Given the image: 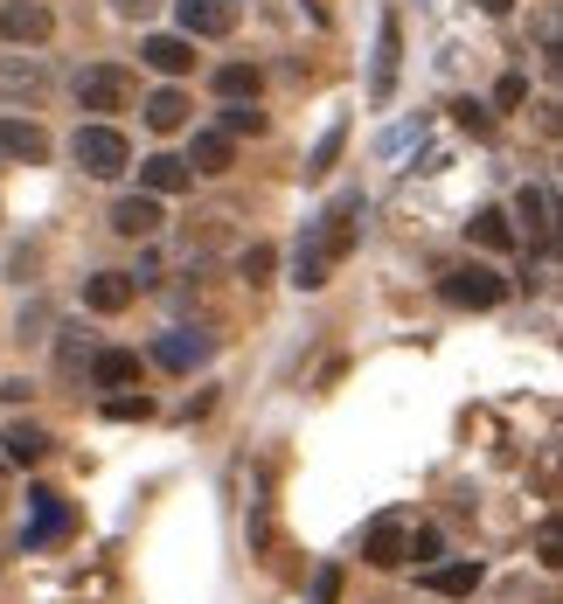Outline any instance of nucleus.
Here are the masks:
<instances>
[{
    "mask_svg": "<svg viewBox=\"0 0 563 604\" xmlns=\"http://www.w3.org/2000/svg\"><path fill=\"white\" fill-rule=\"evenodd\" d=\"M355 236H362V195L348 188V195H335L320 208L314 229L299 236V250H293V285H299V293H320V285L335 278V265L355 250Z\"/></svg>",
    "mask_w": 563,
    "mask_h": 604,
    "instance_id": "obj_1",
    "label": "nucleus"
},
{
    "mask_svg": "<svg viewBox=\"0 0 563 604\" xmlns=\"http://www.w3.org/2000/svg\"><path fill=\"white\" fill-rule=\"evenodd\" d=\"M70 161L84 167L91 181H119L125 167H133V146H125V133H119V125L91 119V125H76V140H70Z\"/></svg>",
    "mask_w": 563,
    "mask_h": 604,
    "instance_id": "obj_2",
    "label": "nucleus"
},
{
    "mask_svg": "<svg viewBox=\"0 0 563 604\" xmlns=\"http://www.w3.org/2000/svg\"><path fill=\"white\" fill-rule=\"evenodd\" d=\"M439 293H446L452 306H467V313H488V306L508 299V278H501L494 265H459V272H446Z\"/></svg>",
    "mask_w": 563,
    "mask_h": 604,
    "instance_id": "obj_3",
    "label": "nucleus"
},
{
    "mask_svg": "<svg viewBox=\"0 0 563 604\" xmlns=\"http://www.w3.org/2000/svg\"><path fill=\"white\" fill-rule=\"evenodd\" d=\"M76 104H84V112H125V104H133V76L119 63H91L76 76Z\"/></svg>",
    "mask_w": 563,
    "mask_h": 604,
    "instance_id": "obj_4",
    "label": "nucleus"
},
{
    "mask_svg": "<svg viewBox=\"0 0 563 604\" xmlns=\"http://www.w3.org/2000/svg\"><path fill=\"white\" fill-rule=\"evenodd\" d=\"M57 35V14L42 8V0H0V42H14V49H35Z\"/></svg>",
    "mask_w": 563,
    "mask_h": 604,
    "instance_id": "obj_5",
    "label": "nucleus"
},
{
    "mask_svg": "<svg viewBox=\"0 0 563 604\" xmlns=\"http://www.w3.org/2000/svg\"><path fill=\"white\" fill-rule=\"evenodd\" d=\"M397 70H403V21L382 14V21H376V70H369V98H376V104H390Z\"/></svg>",
    "mask_w": 563,
    "mask_h": 604,
    "instance_id": "obj_6",
    "label": "nucleus"
},
{
    "mask_svg": "<svg viewBox=\"0 0 563 604\" xmlns=\"http://www.w3.org/2000/svg\"><path fill=\"white\" fill-rule=\"evenodd\" d=\"M174 14H182V35L209 42V35H229L237 29V0H174Z\"/></svg>",
    "mask_w": 563,
    "mask_h": 604,
    "instance_id": "obj_7",
    "label": "nucleus"
},
{
    "mask_svg": "<svg viewBox=\"0 0 563 604\" xmlns=\"http://www.w3.org/2000/svg\"><path fill=\"white\" fill-rule=\"evenodd\" d=\"M49 91V70L35 57H0V104H35Z\"/></svg>",
    "mask_w": 563,
    "mask_h": 604,
    "instance_id": "obj_8",
    "label": "nucleus"
},
{
    "mask_svg": "<svg viewBox=\"0 0 563 604\" xmlns=\"http://www.w3.org/2000/svg\"><path fill=\"white\" fill-rule=\"evenodd\" d=\"M63 535H70V501H63V493H35V521L21 529V542H29V549H57Z\"/></svg>",
    "mask_w": 563,
    "mask_h": 604,
    "instance_id": "obj_9",
    "label": "nucleus"
},
{
    "mask_svg": "<svg viewBox=\"0 0 563 604\" xmlns=\"http://www.w3.org/2000/svg\"><path fill=\"white\" fill-rule=\"evenodd\" d=\"M0 161H29V167H42L49 161V133L35 119H0Z\"/></svg>",
    "mask_w": 563,
    "mask_h": 604,
    "instance_id": "obj_10",
    "label": "nucleus"
},
{
    "mask_svg": "<svg viewBox=\"0 0 563 604\" xmlns=\"http://www.w3.org/2000/svg\"><path fill=\"white\" fill-rule=\"evenodd\" d=\"M202 355H209V340H202V334H188V327H167L161 340H153V361H161L167 376H188Z\"/></svg>",
    "mask_w": 563,
    "mask_h": 604,
    "instance_id": "obj_11",
    "label": "nucleus"
},
{
    "mask_svg": "<svg viewBox=\"0 0 563 604\" xmlns=\"http://www.w3.org/2000/svg\"><path fill=\"white\" fill-rule=\"evenodd\" d=\"M140 63L161 70V76H188L195 70V42L188 35H146L140 42Z\"/></svg>",
    "mask_w": 563,
    "mask_h": 604,
    "instance_id": "obj_12",
    "label": "nucleus"
},
{
    "mask_svg": "<svg viewBox=\"0 0 563 604\" xmlns=\"http://www.w3.org/2000/svg\"><path fill=\"white\" fill-rule=\"evenodd\" d=\"M161 223H167L161 216V195H146V188L140 195H119V208H112V229L119 236H161Z\"/></svg>",
    "mask_w": 563,
    "mask_h": 604,
    "instance_id": "obj_13",
    "label": "nucleus"
},
{
    "mask_svg": "<svg viewBox=\"0 0 563 604\" xmlns=\"http://www.w3.org/2000/svg\"><path fill=\"white\" fill-rule=\"evenodd\" d=\"M362 563H369V570H397V563H403V521H397V514L369 521V535H362Z\"/></svg>",
    "mask_w": 563,
    "mask_h": 604,
    "instance_id": "obj_14",
    "label": "nucleus"
},
{
    "mask_svg": "<svg viewBox=\"0 0 563 604\" xmlns=\"http://www.w3.org/2000/svg\"><path fill=\"white\" fill-rule=\"evenodd\" d=\"M188 161H182V153H146V161H140V188L146 195H182L188 188Z\"/></svg>",
    "mask_w": 563,
    "mask_h": 604,
    "instance_id": "obj_15",
    "label": "nucleus"
},
{
    "mask_svg": "<svg viewBox=\"0 0 563 604\" xmlns=\"http://www.w3.org/2000/svg\"><path fill=\"white\" fill-rule=\"evenodd\" d=\"M140 299V285L125 278V272H98V278H84V306L91 313H125Z\"/></svg>",
    "mask_w": 563,
    "mask_h": 604,
    "instance_id": "obj_16",
    "label": "nucleus"
},
{
    "mask_svg": "<svg viewBox=\"0 0 563 604\" xmlns=\"http://www.w3.org/2000/svg\"><path fill=\"white\" fill-rule=\"evenodd\" d=\"M91 382L98 389H133L140 382V355L133 348H98L91 355Z\"/></svg>",
    "mask_w": 563,
    "mask_h": 604,
    "instance_id": "obj_17",
    "label": "nucleus"
},
{
    "mask_svg": "<svg viewBox=\"0 0 563 604\" xmlns=\"http://www.w3.org/2000/svg\"><path fill=\"white\" fill-rule=\"evenodd\" d=\"M424 591L431 597H473L480 591V563H424Z\"/></svg>",
    "mask_w": 563,
    "mask_h": 604,
    "instance_id": "obj_18",
    "label": "nucleus"
},
{
    "mask_svg": "<svg viewBox=\"0 0 563 604\" xmlns=\"http://www.w3.org/2000/svg\"><path fill=\"white\" fill-rule=\"evenodd\" d=\"M229 167H237V140H229V133H195L188 174H229Z\"/></svg>",
    "mask_w": 563,
    "mask_h": 604,
    "instance_id": "obj_19",
    "label": "nucleus"
},
{
    "mask_svg": "<svg viewBox=\"0 0 563 604\" xmlns=\"http://www.w3.org/2000/svg\"><path fill=\"white\" fill-rule=\"evenodd\" d=\"M467 236H473V244H488V250H515V223H508V208H473Z\"/></svg>",
    "mask_w": 563,
    "mask_h": 604,
    "instance_id": "obj_20",
    "label": "nucleus"
},
{
    "mask_svg": "<svg viewBox=\"0 0 563 604\" xmlns=\"http://www.w3.org/2000/svg\"><path fill=\"white\" fill-rule=\"evenodd\" d=\"M146 125H153V133H182V125H188V98L174 91V84L153 91V98H146Z\"/></svg>",
    "mask_w": 563,
    "mask_h": 604,
    "instance_id": "obj_21",
    "label": "nucleus"
},
{
    "mask_svg": "<svg viewBox=\"0 0 563 604\" xmlns=\"http://www.w3.org/2000/svg\"><path fill=\"white\" fill-rule=\"evenodd\" d=\"M0 444H8V465H42L49 459V431H35V424H14Z\"/></svg>",
    "mask_w": 563,
    "mask_h": 604,
    "instance_id": "obj_22",
    "label": "nucleus"
},
{
    "mask_svg": "<svg viewBox=\"0 0 563 604\" xmlns=\"http://www.w3.org/2000/svg\"><path fill=\"white\" fill-rule=\"evenodd\" d=\"M223 133H229V140H244V133L258 140V133H265V112H258V98H229V104H223Z\"/></svg>",
    "mask_w": 563,
    "mask_h": 604,
    "instance_id": "obj_23",
    "label": "nucleus"
},
{
    "mask_svg": "<svg viewBox=\"0 0 563 604\" xmlns=\"http://www.w3.org/2000/svg\"><path fill=\"white\" fill-rule=\"evenodd\" d=\"M216 91H223V104H229V98H258L265 76H258V63H223V70H216Z\"/></svg>",
    "mask_w": 563,
    "mask_h": 604,
    "instance_id": "obj_24",
    "label": "nucleus"
},
{
    "mask_svg": "<svg viewBox=\"0 0 563 604\" xmlns=\"http://www.w3.org/2000/svg\"><path fill=\"white\" fill-rule=\"evenodd\" d=\"M341 146H348V125L335 119V125H327V133H320V146H314V161H306V181H320L327 167H335V161H341Z\"/></svg>",
    "mask_w": 563,
    "mask_h": 604,
    "instance_id": "obj_25",
    "label": "nucleus"
},
{
    "mask_svg": "<svg viewBox=\"0 0 563 604\" xmlns=\"http://www.w3.org/2000/svg\"><path fill=\"white\" fill-rule=\"evenodd\" d=\"M515 216L550 244V195H543V188H522V195H515Z\"/></svg>",
    "mask_w": 563,
    "mask_h": 604,
    "instance_id": "obj_26",
    "label": "nucleus"
},
{
    "mask_svg": "<svg viewBox=\"0 0 563 604\" xmlns=\"http://www.w3.org/2000/svg\"><path fill=\"white\" fill-rule=\"evenodd\" d=\"M237 272H244V285H272V272H278V250H272V244H250V250L237 257Z\"/></svg>",
    "mask_w": 563,
    "mask_h": 604,
    "instance_id": "obj_27",
    "label": "nucleus"
},
{
    "mask_svg": "<svg viewBox=\"0 0 563 604\" xmlns=\"http://www.w3.org/2000/svg\"><path fill=\"white\" fill-rule=\"evenodd\" d=\"M439 529H418V535H403V556H418V563H439Z\"/></svg>",
    "mask_w": 563,
    "mask_h": 604,
    "instance_id": "obj_28",
    "label": "nucleus"
},
{
    "mask_svg": "<svg viewBox=\"0 0 563 604\" xmlns=\"http://www.w3.org/2000/svg\"><path fill=\"white\" fill-rule=\"evenodd\" d=\"M105 417H119V424H133V417H153V403H146V397H112V403H105Z\"/></svg>",
    "mask_w": 563,
    "mask_h": 604,
    "instance_id": "obj_29",
    "label": "nucleus"
},
{
    "mask_svg": "<svg viewBox=\"0 0 563 604\" xmlns=\"http://www.w3.org/2000/svg\"><path fill=\"white\" fill-rule=\"evenodd\" d=\"M314 604H341V570H335V563L314 576Z\"/></svg>",
    "mask_w": 563,
    "mask_h": 604,
    "instance_id": "obj_30",
    "label": "nucleus"
},
{
    "mask_svg": "<svg viewBox=\"0 0 563 604\" xmlns=\"http://www.w3.org/2000/svg\"><path fill=\"white\" fill-rule=\"evenodd\" d=\"M556 549H563V535H556V521H543V529H535V556H543V563L556 570V563H563V556H556Z\"/></svg>",
    "mask_w": 563,
    "mask_h": 604,
    "instance_id": "obj_31",
    "label": "nucleus"
},
{
    "mask_svg": "<svg viewBox=\"0 0 563 604\" xmlns=\"http://www.w3.org/2000/svg\"><path fill=\"white\" fill-rule=\"evenodd\" d=\"M522 98H529V76H501V91H494V104H501V112H515Z\"/></svg>",
    "mask_w": 563,
    "mask_h": 604,
    "instance_id": "obj_32",
    "label": "nucleus"
},
{
    "mask_svg": "<svg viewBox=\"0 0 563 604\" xmlns=\"http://www.w3.org/2000/svg\"><path fill=\"white\" fill-rule=\"evenodd\" d=\"M452 112H459V125H467V133L480 140V133H488V112H480V104H452Z\"/></svg>",
    "mask_w": 563,
    "mask_h": 604,
    "instance_id": "obj_33",
    "label": "nucleus"
},
{
    "mask_svg": "<svg viewBox=\"0 0 563 604\" xmlns=\"http://www.w3.org/2000/svg\"><path fill=\"white\" fill-rule=\"evenodd\" d=\"M153 8H161V0H119V14H133V21H140V14H153Z\"/></svg>",
    "mask_w": 563,
    "mask_h": 604,
    "instance_id": "obj_34",
    "label": "nucleus"
},
{
    "mask_svg": "<svg viewBox=\"0 0 563 604\" xmlns=\"http://www.w3.org/2000/svg\"><path fill=\"white\" fill-rule=\"evenodd\" d=\"M480 8H488V14H508V8H515V0H480Z\"/></svg>",
    "mask_w": 563,
    "mask_h": 604,
    "instance_id": "obj_35",
    "label": "nucleus"
},
{
    "mask_svg": "<svg viewBox=\"0 0 563 604\" xmlns=\"http://www.w3.org/2000/svg\"><path fill=\"white\" fill-rule=\"evenodd\" d=\"M0 472H8V459H0Z\"/></svg>",
    "mask_w": 563,
    "mask_h": 604,
    "instance_id": "obj_36",
    "label": "nucleus"
}]
</instances>
